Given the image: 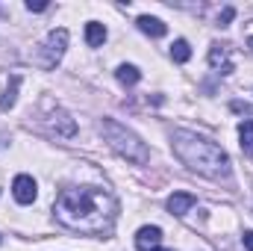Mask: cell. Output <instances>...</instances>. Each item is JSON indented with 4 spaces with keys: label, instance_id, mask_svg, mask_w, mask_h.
Segmentation results:
<instances>
[{
    "label": "cell",
    "instance_id": "15",
    "mask_svg": "<svg viewBox=\"0 0 253 251\" xmlns=\"http://www.w3.org/2000/svg\"><path fill=\"white\" fill-rule=\"evenodd\" d=\"M242 240H245V249L253 251V231H245V237H242Z\"/></svg>",
    "mask_w": 253,
    "mask_h": 251
},
{
    "label": "cell",
    "instance_id": "17",
    "mask_svg": "<svg viewBox=\"0 0 253 251\" xmlns=\"http://www.w3.org/2000/svg\"><path fill=\"white\" fill-rule=\"evenodd\" d=\"M233 15H236V12H233V9H230V6H227V9H224V15H221V27H224V24H227V21H233Z\"/></svg>",
    "mask_w": 253,
    "mask_h": 251
},
{
    "label": "cell",
    "instance_id": "8",
    "mask_svg": "<svg viewBox=\"0 0 253 251\" xmlns=\"http://www.w3.org/2000/svg\"><path fill=\"white\" fill-rule=\"evenodd\" d=\"M138 30L141 33H147V36H153V39H159V36H165V24L159 21V18H150V15H141L138 18Z\"/></svg>",
    "mask_w": 253,
    "mask_h": 251
},
{
    "label": "cell",
    "instance_id": "4",
    "mask_svg": "<svg viewBox=\"0 0 253 251\" xmlns=\"http://www.w3.org/2000/svg\"><path fill=\"white\" fill-rule=\"evenodd\" d=\"M65 45H68V30H62V27L50 30L47 39H44V45H42V51H39V65L44 71L56 68V63L62 60V54H65Z\"/></svg>",
    "mask_w": 253,
    "mask_h": 251
},
{
    "label": "cell",
    "instance_id": "6",
    "mask_svg": "<svg viewBox=\"0 0 253 251\" xmlns=\"http://www.w3.org/2000/svg\"><path fill=\"white\" fill-rule=\"evenodd\" d=\"M12 195L18 204H33L36 201V181L30 175H18L15 184H12Z\"/></svg>",
    "mask_w": 253,
    "mask_h": 251
},
{
    "label": "cell",
    "instance_id": "11",
    "mask_svg": "<svg viewBox=\"0 0 253 251\" xmlns=\"http://www.w3.org/2000/svg\"><path fill=\"white\" fill-rule=\"evenodd\" d=\"M239 139H242V151L253 157V122H242L239 125Z\"/></svg>",
    "mask_w": 253,
    "mask_h": 251
},
{
    "label": "cell",
    "instance_id": "12",
    "mask_svg": "<svg viewBox=\"0 0 253 251\" xmlns=\"http://www.w3.org/2000/svg\"><path fill=\"white\" fill-rule=\"evenodd\" d=\"M18 86H21V80H18V77H12V80H9V89H6V95L0 98V110H3V113L15 107V98H18Z\"/></svg>",
    "mask_w": 253,
    "mask_h": 251
},
{
    "label": "cell",
    "instance_id": "1",
    "mask_svg": "<svg viewBox=\"0 0 253 251\" xmlns=\"http://www.w3.org/2000/svg\"><path fill=\"white\" fill-rule=\"evenodd\" d=\"M56 219L80 234H106L115 222V201L97 187H71L56 198Z\"/></svg>",
    "mask_w": 253,
    "mask_h": 251
},
{
    "label": "cell",
    "instance_id": "13",
    "mask_svg": "<svg viewBox=\"0 0 253 251\" xmlns=\"http://www.w3.org/2000/svg\"><path fill=\"white\" fill-rule=\"evenodd\" d=\"M171 57H174V63H189L191 60V48L186 39H177L174 45H171Z\"/></svg>",
    "mask_w": 253,
    "mask_h": 251
},
{
    "label": "cell",
    "instance_id": "3",
    "mask_svg": "<svg viewBox=\"0 0 253 251\" xmlns=\"http://www.w3.org/2000/svg\"><path fill=\"white\" fill-rule=\"evenodd\" d=\"M100 127H103L106 142L112 145V151H118L121 157L132 160V163H147V160H150V151L144 148V142H141L132 130H126L124 125H118V122H112V119H106Z\"/></svg>",
    "mask_w": 253,
    "mask_h": 251
},
{
    "label": "cell",
    "instance_id": "10",
    "mask_svg": "<svg viewBox=\"0 0 253 251\" xmlns=\"http://www.w3.org/2000/svg\"><path fill=\"white\" fill-rule=\"evenodd\" d=\"M209 63L215 65V68H221V74H230V71H233V63H230V54H227L224 48H218V45H215V48L209 51Z\"/></svg>",
    "mask_w": 253,
    "mask_h": 251
},
{
    "label": "cell",
    "instance_id": "2",
    "mask_svg": "<svg viewBox=\"0 0 253 251\" xmlns=\"http://www.w3.org/2000/svg\"><path fill=\"white\" fill-rule=\"evenodd\" d=\"M174 154L194 169L197 175L203 178H212V181H221L230 175V157L224 148H218L212 139H203L197 133L189 130H177L174 133Z\"/></svg>",
    "mask_w": 253,
    "mask_h": 251
},
{
    "label": "cell",
    "instance_id": "7",
    "mask_svg": "<svg viewBox=\"0 0 253 251\" xmlns=\"http://www.w3.org/2000/svg\"><path fill=\"white\" fill-rule=\"evenodd\" d=\"M194 204H197V198H194L191 192H174V195L168 198V210H171V216H186Z\"/></svg>",
    "mask_w": 253,
    "mask_h": 251
},
{
    "label": "cell",
    "instance_id": "9",
    "mask_svg": "<svg viewBox=\"0 0 253 251\" xmlns=\"http://www.w3.org/2000/svg\"><path fill=\"white\" fill-rule=\"evenodd\" d=\"M85 42H88V48H100V45L106 42V27L97 24V21L85 24Z\"/></svg>",
    "mask_w": 253,
    "mask_h": 251
},
{
    "label": "cell",
    "instance_id": "16",
    "mask_svg": "<svg viewBox=\"0 0 253 251\" xmlns=\"http://www.w3.org/2000/svg\"><path fill=\"white\" fill-rule=\"evenodd\" d=\"M27 9H30V12H42V9H47V3H33V0H30Z\"/></svg>",
    "mask_w": 253,
    "mask_h": 251
},
{
    "label": "cell",
    "instance_id": "18",
    "mask_svg": "<svg viewBox=\"0 0 253 251\" xmlns=\"http://www.w3.org/2000/svg\"><path fill=\"white\" fill-rule=\"evenodd\" d=\"M251 48H253V36H251Z\"/></svg>",
    "mask_w": 253,
    "mask_h": 251
},
{
    "label": "cell",
    "instance_id": "5",
    "mask_svg": "<svg viewBox=\"0 0 253 251\" xmlns=\"http://www.w3.org/2000/svg\"><path fill=\"white\" fill-rule=\"evenodd\" d=\"M159 246H162V228H156V225L138 228V234H135V249L138 251H156Z\"/></svg>",
    "mask_w": 253,
    "mask_h": 251
},
{
    "label": "cell",
    "instance_id": "14",
    "mask_svg": "<svg viewBox=\"0 0 253 251\" xmlns=\"http://www.w3.org/2000/svg\"><path fill=\"white\" fill-rule=\"evenodd\" d=\"M115 74H118V80H121L124 86H132V83H138V77H141L135 65H118V71H115Z\"/></svg>",
    "mask_w": 253,
    "mask_h": 251
}]
</instances>
